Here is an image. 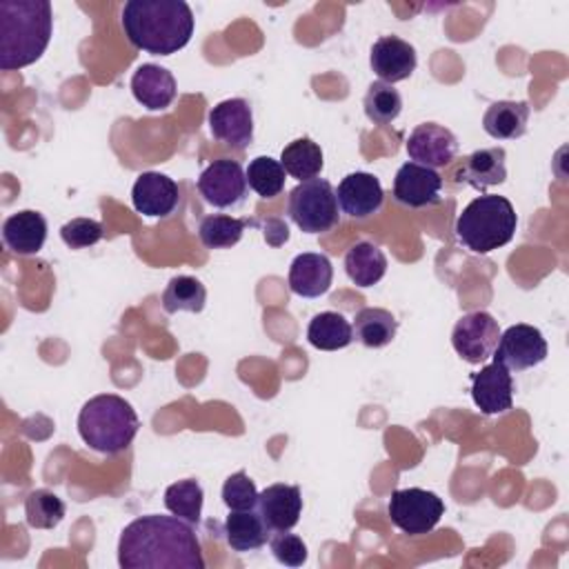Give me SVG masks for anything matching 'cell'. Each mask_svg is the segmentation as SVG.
<instances>
[{"instance_id": "cell-1", "label": "cell", "mask_w": 569, "mask_h": 569, "mask_svg": "<svg viewBox=\"0 0 569 569\" xmlns=\"http://www.w3.org/2000/svg\"><path fill=\"white\" fill-rule=\"evenodd\" d=\"M122 569H204V556L191 522L178 516H140L118 540Z\"/></svg>"}, {"instance_id": "cell-2", "label": "cell", "mask_w": 569, "mask_h": 569, "mask_svg": "<svg viewBox=\"0 0 569 569\" xmlns=\"http://www.w3.org/2000/svg\"><path fill=\"white\" fill-rule=\"evenodd\" d=\"M120 24L127 40L147 53L171 56L193 36V11L184 0H129Z\"/></svg>"}, {"instance_id": "cell-3", "label": "cell", "mask_w": 569, "mask_h": 569, "mask_svg": "<svg viewBox=\"0 0 569 569\" xmlns=\"http://www.w3.org/2000/svg\"><path fill=\"white\" fill-rule=\"evenodd\" d=\"M53 31V11L47 0L0 2V69L13 71L33 64L44 53Z\"/></svg>"}, {"instance_id": "cell-4", "label": "cell", "mask_w": 569, "mask_h": 569, "mask_svg": "<svg viewBox=\"0 0 569 569\" xmlns=\"http://www.w3.org/2000/svg\"><path fill=\"white\" fill-rule=\"evenodd\" d=\"M140 429V420L131 402L116 393H98L89 398L78 413V433L82 442L98 453L124 451Z\"/></svg>"}, {"instance_id": "cell-5", "label": "cell", "mask_w": 569, "mask_h": 569, "mask_svg": "<svg viewBox=\"0 0 569 569\" xmlns=\"http://www.w3.org/2000/svg\"><path fill=\"white\" fill-rule=\"evenodd\" d=\"M518 227L513 204L505 196L482 193L473 198L456 218L458 242L473 253H491L511 242Z\"/></svg>"}, {"instance_id": "cell-6", "label": "cell", "mask_w": 569, "mask_h": 569, "mask_svg": "<svg viewBox=\"0 0 569 569\" xmlns=\"http://www.w3.org/2000/svg\"><path fill=\"white\" fill-rule=\"evenodd\" d=\"M287 211L296 227L305 233H325L340 220L336 189L325 178L298 182L289 191Z\"/></svg>"}, {"instance_id": "cell-7", "label": "cell", "mask_w": 569, "mask_h": 569, "mask_svg": "<svg viewBox=\"0 0 569 569\" xmlns=\"http://www.w3.org/2000/svg\"><path fill=\"white\" fill-rule=\"evenodd\" d=\"M387 513L400 531L409 536H422V533H429L440 522V518L445 516V502L433 491H427L420 487H407V489H396L391 493Z\"/></svg>"}, {"instance_id": "cell-8", "label": "cell", "mask_w": 569, "mask_h": 569, "mask_svg": "<svg viewBox=\"0 0 569 569\" xmlns=\"http://www.w3.org/2000/svg\"><path fill=\"white\" fill-rule=\"evenodd\" d=\"M500 338L498 320L487 311H469L458 318L451 331L456 353L469 365H480L493 356Z\"/></svg>"}, {"instance_id": "cell-9", "label": "cell", "mask_w": 569, "mask_h": 569, "mask_svg": "<svg viewBox=\"0 0 569 569\" xmlns=\"http://www.w3.org/2000/svg\"><path fill=\"white\" fill-rule=\"evenodd\" d=\"M547 351L549 347L542 331L533 325L518 322L500 331L491 358L502 362L509 371H525L540 365L547 358Z\"/></svg>"}, {"instance_id": "cell-10", "label": "cell", "mask_w": 569, "mask_h": 569, "mask_svg": "<svg viewBox=\"0 0 569 569\" xmlns=\"http://www.w3.org/2000/svg\"><path fill=\"white\" fill-rule=\"evenodd\" d=\"M247 176L238 160L218 158L204 167L198 178V191L216 209H229L244 200L247 196Z\"/></svg>"}, {"instance_id": "cell-11", "label": "cell", "mask_w": 569, "mask_h": 569, "mask_svg": "<svg viewBox=\"0 0 569 569\" xmlns=\"http://www.w3.org/2000/svg\"><path fill=\"white\" fill-rule=\"evenodd\" d=\"M211 136L238 151H244L253 142V113L244 98H227L209 111Z\"/></svg>"}, {"instance_id": "cell-12", "label": "cell", "mask_w": 569, "mask_h": 569, "mask_svg": "<svg viewBox=\"0 0 569 569\" xmlns=\"http://www.w3.org/2000/svg\"><path fill=\"white\" fill-rule=\"evenodd\" d=\"M407 156L411 162L425 164L429 169L447 167L458 153V138L451 129L438 122H422L418 124L407 138Z\"/></svg>"}, {"instance_id": "cell-13", "label": "cell", "mask_w": 569, "mask_h": 569, "mask_svg": "<svg viewBox=\"0 0 569 569\" xmlns=\"http://www.w3.org/2000/svg\"><path fill=\"white\" fill-rule=\"evenodd\" d=\"M442 176L418 162H405L393 178V198L402 207L422 209L440 202Z\"/></svg>"}, {"instance_id": "cell-14", "label": "cell", "mask_w": 569, "mask_h": 569, "mask_svg": "<svg viewBox=\"0 0 569 569\" xmlns=\"http://www.w3.org/2000/svg\"><path fill=\"white\" fill-rule=\"evenodd\" d=\"M471 398L485 416L505 413L513 405V378L511 371L491 360L478 373L471 376Z\"/></svg>"}, {"instance_id": "cell-15", "label": "cell", "mask_w": 569, "mask_h": 569, "mask_svg": "<svg viewBox=\"0 0 569 569\" xmlns=\"http://www.w3.org/2000/svg\"><path fill=\"white\" fill-rule=\"evenodd\" d=\"M336 200L345 216L365 220L380 211L385 202V189L373 173L353 171L340 180L336 189Z\"/></svg>"}, {"instance_id": "cell-16", "label": "cell", "mask_w": 569, "mask_h": 569, "mask_svg": "<svg viewBox=\"0 0 569 569\" xmlns=\"http://www.w3.org/2000/svg\"><path fill=\"white\" fill-rule=\"evenodd\" d=\"M180 191L173 178L160 171H144L131 187L133 209L147 218H167L178 207Z\"/></svg>"}, {"instance_id": "cell-17", "label": "cell", "mask_w": 569, "mask_h": 569, "mask_svg": "<svg viewBox=\"0 0 569 569\" xmlns=\"http://www.w3.org/2000/svg\"><path fill=\"white\" fill-rule=\"evenodd\" d=\"M371 71L380 78V82L393 84L407 80L418 64L416 49L407 40L398 36H380L369 51Z\"/></svg>"}, {"instance_id": "cell-18", "label": "cell", "mask_w": 569, "mask_h": 569, "mask_svg": "<svg viewBox=\"0 0 569 569\" xmlns=\"http://www.w3.org/2000/svg\"><path fill=\"white\" fill-rule=\"evenodd\" d=\"M256 509L271 531H291L302 513V493L296 485L276 482L258 493Z\"/></svg>"}, {"instance_id": "cell-19", "label": "cell", "mask_w": 569, "mask_h": 569, "mask_svg": "<svg viewBox=\"0 0 569 569\" xmlns=\"http://www.w3.org/2000/svg\"><path fill=\"white\" fill-rule=\"evenodd\" d=\"M131 93L144 109L162 111L176 100L178 87H176V78L169 69L147 62L133 71Z\"/></svg>"}, {"instance_id": "cell-20", "label": "cell", "mask_w": 569, "mask_h": 569, "mask_svg": "<svg viewBox=\"0 0 569 569\" xmlns=\"http://www.w3.org/2000/svg\"><path fill=\"white\" fill-rule=\"evenodd\" d=\"M507 151L502 147H482L465 158L456 171V182H465L476 191L502 184L507 180Z\"/></svg>"}, {"instance_id": "cell-21", "label": "cell", "mask_w": 569, "mask_h": 569, "mask_svg": "<svg viewBox=\"0 0 569 569\" xmlns=\"http://www.w3.org/2000/svg\"><path fill=\"white\" fill-rule=\"evenodd\" d=\"M333 280L331 260L325 253H298L289 267V289L300 298H318Z\"/></svg>"}, {"instance_id": "cell-22", "label": "cell", "mask_w": 569, "mask_h": 569, "mask_svg": "<svg viewBox=\"0 0 569 569\" xmlns=\"http://www.w3.org/2000/svg\"><path fill=\"white\" fill-rule=\"evenodd\" d=\"M2 240L18 256H33L44 247L47 220L40 211L22 209L2 222Z\"/></svg>"}, {"instance_id": "cell-23", "label": "cell", "mask_w": 569, "mask_h": 569, "mask_svg": "<svg viewBox=\"0 0 569 569\" xmlns=\"http://www.w3.org/2000/svg\"><path fill=\"white\" fill-rule=\"evenodd\" d=\"M529 113L525 100H496L482 116V129L496 140H516L527 133Z\"/></svg>"}, {"instance_id": "cell-24", "label": "cell", "mask_w": 569, "mask_h": 569, "mask_svg": "<svg viewBox=\"0 0 569 569\" xmlns=\"http://www.w3.org/2000/svg\"><path fill=\"white\" fill-rule=\"evenodd\" d=\"M269 527L262 520V516L256 509H247V511H229L222 533L227 545L233 551H256L260 547L267 545L269 540Z\"/></svg>"}, {"instance_id": "cell-25", "label": "cell", "mask_w": 569, "mask_h": 569, "mask_svg": "<svg viewBox=\"0 0 569 569\" xmlns=\"http://www.w3.org/2000/svg\"><path fill=\"white\" fill-rule=\"evenodd\" d=\"M345 271L356 287H373L387 273V256L378 244L360 240L347 249Z\"/></svg>"}, {"instance_id": "cell-26", "label": "cell", "mask_w": 569, "mask_h": 569, "mask_svg": "<svg viewBox=\"0 0 569 569\" xmlns=\"http://www.w3.org/2000/svg\"><path fill=\"white\" fill-rule=\"evenodd\" d=\"M353 338L369 349L387 347L398 331V320L382 307H365L353 318Z\"/></svg>"}, {"instance_id": "cell-27", "label": "cell", "mask_w": 569, "mask_h": 569, "mask_svg": "<svg viewBox=\"0 0 569 569\" xmlns=\"http://www.w3.org/2000/svg\"><path fill=\"white\" fill-rule=\"evenodd\" d=\"M307 340L311 347L322 351H338L351 345L353 327L338 311H320L307 327Z\"/></svg>"}, {"instance_id": "cell-28", "label": "cell", "mask_w": 569, "mask_h": 569, "mask_svg": "<svg viewBox=\"0 0 569 569\" xmlns=\"http://www.w3.org/2000/svg\"><path fill=\"white\" fill-rule=\"evenodd\" d=\"M280 164L284 167V171L291 178L305 182V180L320 176L325 156H322V149L318 142H313L311 138H298L282 149Z\"/></svg>"}, {"instance_id": "cell-29", "label": "cell", "mask_w": 569, "mask_h": 569, "mask_svg": "<svg viewBox=\"0 0 569 569\" xmlns=\"http://www.w3.org/2000/svg\"><path fill=\"white\" fill-rule=\"evenodd\" d=\"M207 302L204 284L193 276H173L162 291V309L167 313H200Z\"/></svg>"}, {"instance_id": "cell-30", "label": "cell", "mask_w": 569, "mask_h": 569, "mask_svg": "<svg viewBox=\"0 0 569 569\" xmlns=\"http://www.w3.org/2000/svg\"><path fill=\"white\" fill-rule=\"evenodd\" d=\"M247 224H251V222L244 218L211 213L200 220L198 238L207 249H229L240 242Z\"/></svg>"}, {"instance_id": "cell-31", "label": "cell", "mask_w": 569, "mask_h": 569, "mask_svg": "<svg viewBox=\"0 0 569 569\" xmlns=\"http://www.w3.org/2000/svg\"><path fill=\"white\" fill-rule=\"evenodd\" d=\"M202 502H204V491L198 480L187 478L169 485L164 489V507L169 513L198 525L202 516Z\"/></svg>"}, {"instance_id": "cell-32", "label": "cell", "mask_w": 569, "mask_h": 569, "mask_svg": "<svg viewBox=\"0 0 569 569\" xmlns=\"http://www.w3.org/2000/svg\"><path fill=\"white\" fill-rule=\"evenodd\" d=\"M362 107H365V116L373 124H391L402 111V96L393 84L376 80L369 84Z\"/></svg>"}, {"instance_id": "cell-33", "label": "cell", "mask_w": 569, "mask_h": 569, "mask_svg": "<svg viewBox=\"0 0 569 569\" xmlns=\"http://www.w3.org/2000/svg\"><path fill=\"white\" fill-rule=\"evenodd\" d=\"M247 184L249 189H253L260 198H276L282 193L284 189V180H287V171L280 164V160H273L271 156H258L253 158L247 169Z\"/></svg>"}, {"instance_id": "cell-34", "label": "cell", "mask_w": 569, "mask_h": 569, "mask_svg": "<svg viewBox=\"0 0 569 569\" xmlns=\"http://www.w3.org/2000/svg\"><path fill=\"white\" fill-rule=\"evenodd\" d=\"M67 513L64 502L49 489H36L24 498V518L33 529H53Z\"/></svg>"}, {"instance_id": "cell-35", "label": "cell", "mask_w": 569, "mask_h": 569, "mask_svg": "<svg viewBox=\"0 0 569 569\" xmlns=\"http://www.w3.org/2000/svg\"><path fill=\"white\" fill-rule=\"evenodd\" d=\"M258 489L253 480L247 476V471L231 473L222 485V502L229 507V511H247L256 509L258 505Z\"/></svg>"}, {"instance_id": "cell-36", "label": "cell", "mask_w": 569, "mask_h": 569, "mask_svg": "<svg viewBox=\"0 0 569 569\" xmlns=\"http://www.w3.org/2000/svg\"><path fill=\"white\" fill-rule=\"evenodd\" d=\"M104 229L93 218H73L60 227V238L69 249H87L100 242Z\"/></svg>"}, {"instance_id": "cell-37", "label": "cell", "mask_w": 569, "mask_h": 569, "mask_svg": "<svg viewBox=\"0 0 569 569\" xmlns=\"http://www.w3.org/2000/svg\"><path fill=\"white\" fill-rule=\"evenodd\" d=\"M269 547L273 558L287 567H300L307 562V545L296 533L276 531V536L269 538Z\"/></svg>"}, {"instance_id": "cell-38", "label": "cell", "mask_w": 569, "mask_h": 569, "mask_svg": "<svg viewBox=\"0 0 569 569\" xmlns=\"http://www.w3.org/2000/svg\"><path fill=\"white\" fill-rule=\"evenodd\" d=\"M273 233H278V238H280L282 242L289 240V229H287V224H284L282 220H278V218H271V220L264 222V240H267L269 244H271V240H273Z\"/></svg>"}]
</instances>
